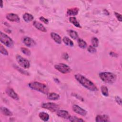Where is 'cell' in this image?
I'll return each instance as SVG.
<instances>
[{
  "mask_svg": "<svg viewBox=\"0 0 122 122\" xmlns=\"http://www.w3.org/2000/svg\"><path fill=\"white\" fill-rule=\"evenodd\" d=\"M74 77L76 80L86 89L92 91H96L97 90L96 86L92 81L87 79L83 75L77 74L75 75Z\"/></svg>",
  "mask_w": 122,
  "mask_h": 122,
  "instance_id": "cell-1",
  "label": "cell"
},
{
  "mask_svg": "<svg viewBox=\"0 0 122 122\" xmlns=\"http://www.w3.org/2000/svg\"><path fill=\"white\" fill-rule=\"evenodd\" d=\"M30 88L31 89L40 92L44 94H47L49 92L48 87L44 83H42L38 81H33L29 83Z\"/></svg>",
  "mask_w": 122,
  "mask_h": 122,
  "instance_id": "cell-2",
  "label": "cell"
},
{
  "mask_svg": "<svg viewBox=\"0 0 122 122\" xmlns=\"http://www.w3.org/2000/svg\"><path fill=\"white\" fill-rule=\"evenodd\" d=\"M99 76L103 81L109 84L114 83L116 80V75L110 72H101L99 73Z\"/></svg>",
  "mask_w": 122,
  "mask_h": 122,
  "instance_id": "cell-3",
  "label": "cell"
},
{
  "mask_svg": "<svg viewBox=\"0 0 122 122\" xmlns=\"http://www.w3.org/2000/svg\"><path fill=\"white\" fill-rule=\"evenodd\" d=\"M0 40L1 43L8 47H11L13 45L12 40L7 35L1 31L0 32Z\"/></svg>",
  "mask_w": 122,
  "mask_h": 122,
  "instance_id": "cell-4",
  "label": "cell"
},
{
  "mask_svg": "<svg viewBox=\"0 0 122 122\" xmlns=\"http://www.w3.org/2000/svg\"><path fill=\"white\" fill-rule=\"evenodd\" d=\"M54 68L60 72L65 74L71 72V68L66 64L64 63H59L56 64L54 66Z\"/></svg>",
  "mask_w": 122,
  "mask_h": 122,
  "instance_id": "cell-5",
  "label": "cell"
},
{
  "mask_svg": "<svg viewBox=\"0 0 122 122\" xmlns=\"http://www.w3.org/2000/svg\"><path fill=\"white\" fill-rule=\"evenodd\" d=\"M16 59L18 63L22 67L25 69H28L30 67V64L28 60L23 58L20 55H17Z\"/></svg>",
  "mask_w": 122,
  "mask_h": 122,
  "instance_id": "cell-6",
  "label": "cell"
},
{
  "mask_svg": "<svg viewBox=\"0 0 122 122\" xmlns=\"http://www.w3.org/2000/svg\"><path fill=\"white\" fill-rule=\"evenodd\" d=\"M41 107L49 110L52 112H55L59 110V106L52 102L43 103L41 104Z\"/></svg>",
  "mask_w": 122,
  "mask_h": 122,
  "instance_id": "cell-7",
  "label": "cell"
},
{
  "mask_svg": "<svg viewBox=\"0 0 122 122\" xmlns=\"http://www.w3.org/2000/svg\"><path fill=\"white\" fill-rule=\"evenodd\" d=\"M6 93L9 96H10V97H11L14 100H18L19 99V97L18 94L11 88H10V87L7 88L6 89Z\"/></svg>",
  "mask_w": 122,
  "mask_h": 122,
  "instance_id": "cell-8",
  "label": "cell"
},
{
  "mask_svg": "<svg viewBox=\"0 0 122 122\" xmlns=\"http://www.w3.org/2000/svg\"><path fill=\"white\" fill-rule=\"evenodd\" d=\"M72 109L75 113H78L81 116H85L87 114V112L86 110L81 108L77 105H73L72 106Z\"/></svg>",
  "mask_w": 122,
  "mask_h": 122,
  "instance_id": "cell-9",
  "label": "cell"
},
{
  "mask_svg": "<svg viewBox=\"0 0 122 122\" xmlns=\"http://www.w3.org/2000/svg\"><path fill=\"white\" fill-rule=\"evenodd\" d=\"M57 115L63 119H69L71 116L68 112L64 110H59L57 111Z\"/></svg>",
  "mask_w": 122,
  "mask_h": 122,
  "instance_id": "cell-10",
  "label": "cell"
},
{
  "mask_svg": "<svg viewBox=\"0 0 122 122\" xmlns=\"http://www.w3.org/2000/svg\"><path fill=\"white\" fill-rule=\"evenodd\" d=\"M6 18L10 21L16 22H20V18L17 14L14 13H10L7 14L6 15Z\"/></svg>",
  "mask_w": 122,
  "mask_h": 122,
  "instance_id": "cell-11",
  "label": "cell"
},
{
  "mask_svg": "<svg viewBox=\"0 0 122 122\" xmlns=\"http://www.w3.org/2000/svg\"><path fill=\"white\" fill-rule=\"evenodd\" d=\"M23 42L27 46L30 47L34 46L36 44L35 41L33 39L28 37H26L24 38L23 40Z\"/></svg>",
  "mask_w": 122,
  "mask_h": 122,
  "instance_id": "cell-12",
  "label": "cell"
},
{
  "mask_svg": "<svg viewBox=\"0 0 122 122\" xmlns=\"http://www.w3.org/2000/svg\"><path fill=\"white\" fill-rule=\"evenodd\" d=\"M33 25L36 29H37L40 31L43 32H46L47 31V30L44 27V26L41 23L39 22H38L37 21H34L33 22Z\"/></svg>",
  "mask_w": 122,
  "mask_h": 122,
  "instance_id": "cell-13",
  "label": "cell"
},
{
  "mask_svg": "<svg viewBox=\"0 0 122 122\" xmlns=\"http://www.w3.org/2000/svg\"><path fill=\"white\" fill-rule=\"evenodd\" d=\"M51 38L58 44H61V37L55 32H51Z\"/></svg>",
  "mask_w": 122,
  "mask_h": 122,
  "instance_id": "cell-14",
  "label": "cell"
},
{
  "mask_svg": "<svg viewBox=\"0 0 122 122\" xmlns=\"http://www.w3.org/2000/svg\"><path fill=\"white\" fill-rule=\"evenodd\" d=\"M60 96L59 94L54 92H50L47 93V98L50 100H57L59 99Z\"/></svg>",
  "mask_w": 122,
  "mask_h": 122,
  "instance_id": "cell-15",
  "label": "cell"
},
{
  "mask_svg": "<svg viewBox=\"0 0 122 122\" xmlns=\"http://www.w3.org/2000/svg\"><path fill=\"white\" fill-rule=\"evenodd\" d=\"M95 121L97 122H108L109 121V117L106 115H97L96 117Z\"/></svg>",
  "mask_w": 122,
  "mask_h": 122,
  "instance_id": "cell-16",
  "label": "cell"
},
{
  "mask_svg": "<svg viewBox=\"0 0 122 122\" xmlns=\"http://www.w3.org/2000/svg\"><path fill=\"white\" fill-rule=\"evenodd\" d=\"M79 11V9L77 8H71L68 10L67 11V14L68 15L70 16H73L77 15Z\"/></svg>",
  "mask_w": 122,
  "mask_h": 122,
  "instance_id": "cell-17",
  "label": "cell"
},
{
  "mask_svg": "<svg viewBox=\"0 0 122 122\" xmlns=\"http://www.w3.org/2000/svg\"><path fill=\"white\" fill-rule=\"evenodd\" d=\"M39 116L43 121H47L49 119V114L45 112H41L39 114Z\"/></svg>",
  "mask_w": 122,
  "mask_h": 122,
  "instance_id": "cell-18",
  "label": "cell"
},
{
  "mask_svg": "<svg viewBox=\"0 0 122 122\" xmlns=\"http://www.w3.org/2000/svg\"><path fill=\"white\" fill-rule=\"evenodd\" d=\"M69 21L72 23L75 26L78 27V28H81V26L80 24H79V22L77 20L76 18L74 17H71L69 18Z\"/></svg>",
  "mask_w": 122,
  "mask_h": 122,
  "instance_id": "cell-19",
  "label": "cell"
},
{
  "mask_svg": "<svg viewBox=\"0 0 122 122\" xmlns=\"http://www.w3.org/2000/svg\"><path fill=\"white\" fill-rule=\"evenodd\" d=\"M23 18L24 21H25L26 22H29L33 20V17L31 14L28 13H25L23 15Z\"/></svg>",
  "mask_w": 122,
  "mask_h": 122,
  "instance_id": "cell-20",
  "label": "cell"
},
{
  "mask_svg": "<svg viewBox=\"0 0 122 122\" xmlns=\"http://www.w3.org/2000/svg\"><path fill=\"white\" fill-rule=\"evenodd\" d=\"M68 32L69 35L70 36V37L71 38H72L73 39L76 40V39H78V35L76 31H75L73 30H68Z\"/></svg>",
  "mask_w": 122,
  "mask_h": 122,
  "instance_id": "cell-21",
  "label": "cell"
},
{
  "mask_svg": "<svg viewBox=\"0 0 122 122\" xmlns=\"http://www.w3.org/2000/svg\"><path fill=\"white\" fill-rule=\"evenodd\" d=\"M63 41L64 42V43L66 45H68L69 46L72 47L74 45L73 42H72V41L70 38H69L67 37H64L63 38Z\"/></svg>",
  "mask_w": 122,
  "mask_h": 122,
  "instance_id": "cell-22",
  "label": "cell"
},
{
  "mask_svg": "<svg viewBox=\"0 0 122 122\" xmlns=\"http://www.w3.org/2000/svg\"><path fill=\"white\" fill-rule=\"evenodd\" d=\"M1 112L5 115L6 116H11L12 115V113L7 108L3 107H1Z\"/></svg>",
  "mask_w": 122,
  "mask_h": 122,
  "instance_id": "cell-23",
  "label": "cell"
},
{
  "mask_svg": "<svg viewBox=\"0 0 122 122\" xmlns=\"http://www.w3.org/2000/svg\"><path fill=\"white\" fill-rule=\"evenodd\" d=\"M78 44L79 46L82 49L85 48L87 46V43H86V42L84 40L80 38L78 39Z\"/></svg>",
  "mask_w": 122,
  "mask_h": 122,
  "instance_id": "cell-24",
  "label": "cell"
},
{
  "mask_svg": "<svg viewBox=\"0 0 122 122\" xmlns=\"http://www.w3.org/2000/svg\"><path fill=\"white\" fill-rule=\"evenodd\" d=\"M69 121L71 122H84V121L83 120H82L81 118H78L76 116H71L70 118L69 119Z\"/></svg>",
  "mask_w": 122,
  "mask_h": 122,
  "instance_id": "cell-25",
  "label": "cell"
},
{
  "mask_svg": "<svg viewBox=\"0 0 122 122\" xmlns=\"http://www.w3.org/2000/svg\"><path fill=\"white\" fill-rule=\"evenodd\" d=\"M101 92L102 94L105 96H108L109 95L108 90L106 86L103 85L101 87Z\"/></svg>",
  "mask_w": 122,
  "mask_h": 122,
  "instance_id": "cell-26",
  "label": "cell"
},
{
  "mask_svg": "<svg viewBox=\"0 0 122 122\" xmlns=\"http://www.w3.org/2000/svg\"><path fill=\"white\" fill-rule=\"evenodd\" d=\"M91 42L92 46H93L95 48L98 47L99 45V40L96 37H92L91 40Z\"/></svg>",
  "mask_w": 122,
  "mask_h": 122,
  "instance_id": "cell-27",
  "label": "cell"
},
{
  "mask_svg": "<svg viewBox=\"0 0 122 122\" xmlns=\"http://www.w3.org/2000/svg\"><path fill=\"white\" fill-rule=\"evenodd\" d=\"M20 49H21V52L23 53H24L25 55H27V56H30V55L31 52H30V51L29 49H28L26 48H24V47H22V48H21Z\"/></svg>",
  "mask_w": 122,
  "mask_h": 122,
  "instance_id": "cell-28",
  "label": "cell"
},
{
  "mask_svg": "<svg viewBox=\"0 0 122 122\" xmlns=\"http://www.w3.org/2000/svg\"><path fill=\"white\" fill-rule=\"evenodd\" d=\"M0 51L2 54L4 55H8V51L6 50V49L1 45L0 46Z\"/></svg>",
  "mask_w": 122,
  "mask_h": 122,
  "instance_id": "cell-29",
  "label": "cell"
},
{
  "mask_svg": "<svg viewBox=\"0 0 122 122\" xmlns=\"http://www.w3.org/2000/svg\"><path fill=\"white\" fill-rule=\"evenodd\" d=\"M87 51L90 52V53H95L96 52V50L95 49V47H94L93 46H91V45H90L89 46V47H88V49H87Z\"/></svg>",
  "mask_w": 122,
  "mask_h": 122,
  "instance_id": "cell-30",
  "label": "cell"
},
{
  "mask_svg": "<svg viewBox=\"0 0 122 122\" xmlns=\"http://www.w3.org/2000/svg\"><path fill=\"white\" fill-rule=\"evenodd\" d=\"M16 69L17 70H18L20 72H21V73L24 74H25V75H29V74L28 73V72H27V71H25L22 70V69H21V68H19V67H17V66H16Z\"/></svg>",
  "mask_w": 122,
  "mask_h": 122,
  "instance_id": "cell-31",
  "label": "cell"
},
{
  "mask_svg": "<svg viewBox=\"0 0 122 122\" xmlns=\"http://www.w3.org/2000/svg\"><path fill=\"white\" fill-rule=\"evenodd\" d=\"M114 14H115V15L116 16V17L117 18V19H118V20L120 21H122V15L121 14L117 13V12H114Z\"/></svg>",
  "mask_w": 122,
  "mask_h": 122,
  "instance_id": "cell-32",
  "label": "cell"
},
{
  "mask_svg": "<svg viewBox=\"0 0 122 122\" xmlns=\"http://www.w3.org/2000/svg\"><path fill=\"white\" fill-rule=\"evenodd\" d=\"M40 20H41L42 22H44L45 24H48V22H49V20L43 17H40Z\"/></svg>",
  "mask_w": 122,
  "mask_h": 122,
  "instance_id": "cell-33",
  "label": "cell"
},
{
  "mask_svg": "<svg viewBox=\"0 0 122 122\" xmlns=\"http://www.w3.org/2000/svg\"><path fill=\"white\" fill-rule=\"evenodd\" d=\"M115 100L116 102L120 105H121L122 104V99L119 96H116L115 97Z\"/></svg>",
  "mask_w": 122,
  "mask_h": 122,
  "instance_id": "cell-34",
  "label": "cell"
},
{
  "mask_svg": "<svg viewBox=\"0 0 122 122\" xmlns=\"http://www.w3.org/2000/svg\"><path fill=\"white\" fill-rule=\"evenodd\" d=\"M110 54H113V55H112V57H117L118 56V55H117L116 53H114V52H111Z\"/></svg>",
  "mask_w": 122,
  "mask_h": 122,
  "instance_id": "cell-35",
  "label": "cell"
},
{
  "mask_svg": "<svg viewBox=\"0 0 122 122\" xmlns=\"http://www.w3.org/2000/svg\"><path fill=\"white\" fill-rule=\"evenodd\" d=\"M2 3H3V1L1 0V5H0V7H1V8L2 7V5H3Z\"/></svg>",
  "mask_w": 122,
  "mask_h": 122,
  "instance_id": "cell-36",
  "label": "cell"
}]
</instances>
